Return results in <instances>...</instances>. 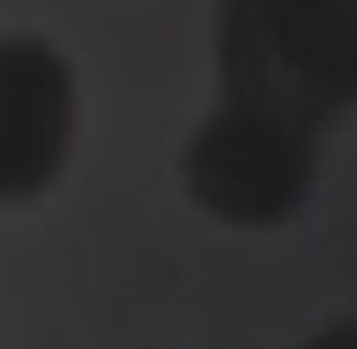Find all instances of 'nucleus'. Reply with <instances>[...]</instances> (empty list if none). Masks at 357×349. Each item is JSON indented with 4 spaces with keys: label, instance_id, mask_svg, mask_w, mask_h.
I'll list each match as a JSON object with an SVG mask.
<instances>
[{
    "label": "nucleus",
    "instance_id": "obj_4",
    "mask_svg": "<svg viewBox=\"0 0 357 349\" xmlns=\"http://www.w3.org/2000/svg\"><path fill=\"white\" fill-rule=\"evenodd\" d=\"M357 345V336H353V328L349 324H336V328H328L324 336H315V341H307L303 349H353Z\"/></svg>",
    "mask_w": 357,
    "mask_h": 349
},
{
    "label": "nucleus",
    "instance_id": "obj_1",
    "mask_svg": "<svg viewBox=\"0 0 357 349\" xmlns=\"http://www.w3.org/2000/svg\"><path fill=\"white\" fill-rule=\"evenodd\" d=\"M223 72L240 105L315 131L357 80V0H223Z\"/></svg>",
    "mask_w": 357,
    "mask_h": 349
},
{
    "label": "nucleus",
    "instance_id": "obj_2",
    "mask_svg": "<svg viewBox=\"0 0 357 349\" xmlns=\"http://www.w3.org/2000/svg\"><path fill=\"white\" fill-rule=\"evenodd\" d=\"M194 198L240 228L294 215L315 177V131L257 105H227L185 151Z\"/></svg>",
    "mask_w": 357,
    "mask_h": 349
},
{
    "label": "nucleus",
    "instance_id": "obj_3",
    "mask_svg": "<svg viewBox=\"0 0 357 349\" xmlns=\"http://www.w3.org/2000/svg\"><path fill=\"white\" fill-rule=\"evenodd\" d=\"M72 122V68L43 43H0V198H30L59 177Z\"/></svg>",
    "mask_w": 357,
    "mask_h": 349
}]
</instances>
